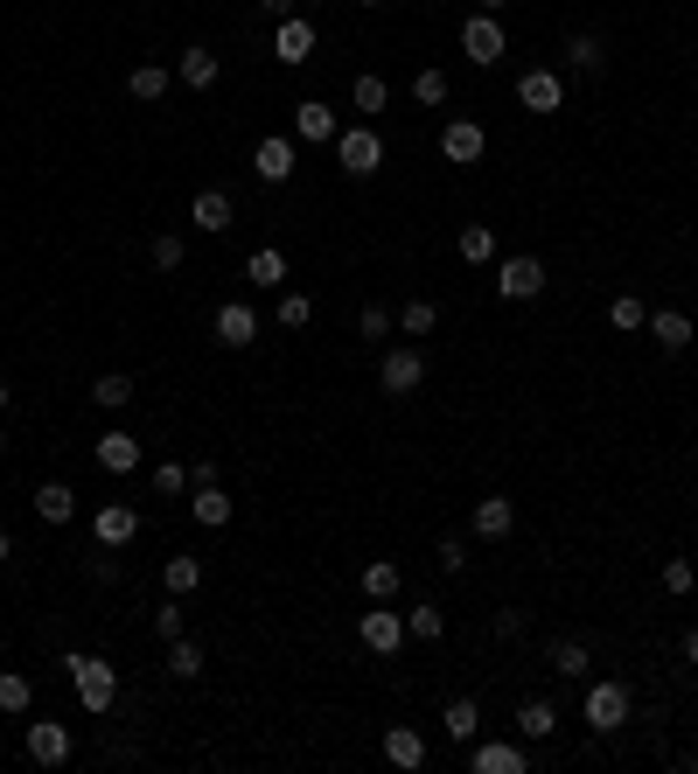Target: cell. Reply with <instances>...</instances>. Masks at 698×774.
<instances>
[{"label":"cell","instance_id":"6da1fadb","mask_svg":"<svg viewBox=\"0 0 698 774\" xmlns=\"http://www.w3.org/2000/svg\"><path fill=\"white\" fill-rule=\"evenodd\" d=\"M64 677L78 684L84 712H112V697H119V670H112L105 656H91V649H70L64 656Z\"/></svg>","mask_w":698,"mask_h":774},{"label":"cell","instance_id":"7a4b0ae2","mask_svg":"<svg viewBox=\"0 0 698 774\" xmlns=\"http://www.w3.org/2000/svg\"><path fill=\"white\" fill-rule=\"evenodd\" d=\"M580 719H587L594 732H621V726H629V684H621V677H600V684H587Z\"/></svg>","mask_w":698,"mask_h":774},{"label":"cell","instance_id":"3957f363","mask_svg":"<svg viewBox=\"0 0 698 774\" xmlns=\"http://www.w3.org/2000/svg\"><path fill=\"white\" fill-rule=\"evenodd\" d=\"M335 161H343V175H377V167H385V140L370 134V126H343V134H335Z\"/></svg>","mask_w":698,"mask_h":774},{"label":"cell","instance_id":"277c9868","mask_svg":"<svg viewBox=\"0 0 698 774\" xmlns=\"http://www.w3.org/2000/svg\"><path fill=\"white\" fill-rule=\"evenodd\" d=\"M377 384H385L391 391V398H412V391H420L426 384V356L420 349H385V363H377Z\"/></svg>","mask_w":698,"mask_h":774},{"label":"cell","instance_id":"5b68a950","mask_svg":"<svg viewBox=\"0 0 698 774\" xmlns=\"http://www.w3.org/2000/svg\"><path fill=\"white\" fill-rule=\"evenodd\" d=\"M461 56L476 70L503 63V22H496V14H468V22H461Z\"/></svg>","mask_w":698,"mask_h":774},{"label":"cell","instance_id":"8992f818","mask_svg":"<svg viewBox=\"0 0 698 774\" xmlns=\"http://www.w3.org/2000/svg\"><path fill=\"white\" fill-rule=\"evenodd\" d=\"M496 293L503 300H538L545 293V258H531V252L503 258V266H496Z\"/></svg>","mask_w":698,"mask_h":774},{"label":"cell","instance_id":"52a82bcc","mask_svg":"<svg viewBox=\"0 0 698 774\" xmlns=\"http://www.w3.org/2000/svg\"><path fill=\"white\" fill-rule=\"evenodd\" d=\"M91 531H99V544H105V552H126V544L140 538V509H134V502H99Z\"/></svg>","mask_w":698,"mask_h":774},{"label":"cell","instance_id":"ba28073f","mask_svg":"<svg viewBox=\"0 0 698 774\" xmlns=\"http://www.w3.org/2000/svg\"><path fill=\"white\" fill-rule=\"evenodd\" d=\"M440 154L455 161V167H476V161L489 154V134H482L476 119H447V126H440Z\"/></svg>","mask_w":698,"mask_h":774},{"label":"cell","instance_id":"9c48e42d","mask_svg":"<svg viewBox=\"0 0 698 774\" xmlns=\"http://www.w3.org/2000/svg\"><path fill=\"white\" fill-rule=\"evenodd\" d=\"M252 167H259V182H294V167H300V154H294V140L287 134H266V140H259L252 147Z\"/></svg>","mask_w":698,"mask_h":774},{"label":"cell","instance_id":"30bf717a","mask_svg":"<svg viewBox=\"0 0 698 774\" xmlns=\"http://www.w3.org/2000/svg\"><path fill=\"white\" fill-rule=\"evenodd\" d=\"M335 105H322V99H300L294 105V140H308V147H335Z\"/></svg>","mask_w":698,"mask_h":774},{"label":"cell","instance_id":"8fae6325","mask_svg":"<svg viewBox=\"0 0 698 774\" xmlns=\"http://www.w3.org/2000/svg\"><path fill=\"white\" fill-rule=\"evenodd\" d=\"M28 761L35 767H64L70 761V726L64 719H35L28 726Z\"/></svg>","mask_w":698,"mask_h":774},{"label":"cell","instance_id":"7c38bea8","mask_svg":"<svg viewBox=\"0 0 698 774\" xmlns=\"http://www.w3.org/2000/svg\"><path fill=\"white\" fill-rule=\"evenodd\" d=\"M517 105L524 112H559L565 105V78H559V70H524V78H517Z\"/></svg>","mask_w":698,"mask_h":774},{"label":"cell","instance_id":"4fadbf2b","mask_svg":"<svg viewBox=\"0 0 698 774\" xmlns=\"http://www.w3.org/2000/svg\"><path fill=\"white\" fill-rule=\"evenodd\" d=\"M468 767H476V774H524V767H531V753H524L517 740H476Z\"/></svg>","mask_w":698,"mask_h":774},{"label":"cell","instance_id":"5bb4252c","mask_svg":"<svg viewBox=\"0 0 698 774\" xmlns=\"http://www.w3.org/2000/svg\"><path fill=\"white\" fill-rule=\"evenodd\" d=\"M356 635H364V649H370V656H391V649L405 642V614H391L385 600H377V614L356 621Z\"/></svg>","mask_w":698,"mask_h":774},{"label":"cell","instance_id":"9a60e30c","mask_svg":"<svg viewBox=\"0 0 698 774\" xmlns=\"http://www.w3.org/2000/svg\"><path fill=\"white\" fill-rule=\"evenodd\" d=\"M273 56H279V63H294V70L314 56V22H308V14H287V22L273 28Z\"/></svg>","mask_w":698,"mask_h":774},{"label":"cell","instance_id":"2e32d148","mask_svg":"<svg viewBox=\"0 0 698 774\" xmlns=\"http://www.w3.org/2000/svg\"><path fill=\"white\" fill-rule=\"evenodd\" d=\"M91 454H99V467H105V475H134V467H140V440H134L126 426H112L105 440L91 447Z\"/></svg>","mask_w":698,"mask_h":774},{"label":"cell","instance_id":"e0dca14e","mask_svg":"<svg viewBox=\"0 0 698 774\" xmlns=\"http://www.w3.org/2000/svg\"><path fill=\"white\" fill-rule=\"evenodd\" d=\"M231 196H224V188H203V196L196 203H188V223H196V231L203 238H224V231H231Z\"/></svg>","mask_w":698,"mask_h":774},{"label":"cell","instance_id":"ac0fdd59","mask_svg":"<svg viewBox=\"0 0 698 774\" xmlns=\"http://www.w3.org/2000/svg\"><path fill=\"white\" fill-rule=\"evenodd\" d=\"M210 328H217V343H224V349H244V343H259V314H252V308H238V300H224Z\"/></svg>","mask_w":698,"mask_h":774},{"label":"cell","instance_id":"d6986e66","mask_svg":"<svg viewBox=\"0 0 698 774\" xmlns=\"http://www.w3.org/2000/svg\"><path fill=\"white\" fill-rule=\"evenodd\" d=\"M511 531H517V502L511 496H482L476 502V538L496 544V538H511Z\"/></svg>","mask_w":698,"mask_h":774},{"label":"cell","instance_id":"ffe728a7","mask_svg":"<svg viewBox=\"0 0 698 774\" xmlns=\"http://www.w3.org/2000/svg\"><path fill=\"white\" fill-rule=\"evenodd\" d=\"M440 726H447V740H455V747H476L482 740V705H476V697H455V705L440 712Z\"/></svg>","mask_w":698,"mask_h":774},{"label":"cell","instance_id":"44dd1931","mask_svg":"<svg viewBox=\"0 0 698 774\" xmlns=\"http://www.w3.org/2000/svg\"><path fill=\"white\" fill-rule=\"evenodd\" d=\"M385 761L391 767H426V740H420V732H412V726H385Z\"/></svg>","mask_w":698,"mask_h":774},{"label":"cell","instance_id":"7402d4cb","mask_svg":"<svg viewBox=\"0 0 698 774\" xmlns=\"http://www.w3.org/2000/svg\"><path fill=\"white\" fill-rule=\"evenodd\" d=\"M517 732H524V740H552V732H559V705H552V697H524V705H517Z\"/></svg>","mask_w":698,"mask_h":774},{"label":"cell","instance_id":"603a6c76","mask_svg":"<svg viewBox=\"0 0 698 774\" xmlns=\"http://www.w3.org/2000/svg\"><path fill=\"white\" fill-rule=\"evenodd\" d=\"M231 509H238V502L224 496L217 482H210V488H196V496H188V517H196L203 531H224V523H231Z\"/></svg>","mask_w":698,"mask_h":774},{"label":"cell","instance_id":"cb8c5ba5","mask_svg":"<svg viewBox=\"0 0 698 774\" xmlns=\"http://www.w3.org/2000/svg\"><path fill=\"white\" fill-rule=\"evenodd\" d=\"M244 279H252V287H287V252H273V244H259L252 258H244Z\"/></svg>","mask_w":698,"mask_h":774},{"label":"cell","instance_id":"d4e9b609","mask_svg":"<svg viewBox=\"0 0 698 774\" xmlns=\"http://www.w3.org/2000/svg\"><path fill=\"white\" fill-rule=\"evenodd\" d=\"M35 517H43V523H70V517H78L70 482H43V488H35Z\"/></svg>","mask_w":698,"mask_h":774},{"label":"cell","instance_id":"484cf974","mask_svg":"<svg viewBox=\"0 0 698 774\" xmlns=\"http://www.w3.org/2000/svg\"><path fill=\"white\" fill-rule=\"evenodd\" d=\"M91 405H105V412H126V405H134V377H126V370H105L99 384H91Z\"/></svg>","mask_w":698,"mask_h":774},{"label":"cell","instance_id":"4316f807","mask_svg":"<svg viewBox=\"0 0 698 774\" xmlns=\"http://www.w3.org/2000/svg\"><path fill=\"white\" fill-rule=\"evenodd\" d=\"M161 587H168V593H196V587H203V558L175 552V558L161 565Z\"/></svg>","mask_w":698,"mask_h":774},{"label":"cell","instance_id":"83f0119b","mask_svg":"<svg viewBox=\"0 0 698 774\" xmlns=\"http://www.w3.org/2000/svg\"><path fill=\"white\" fill-rule=\"evenodd\" d=\"M650 335H656V349H671V356H677V349H691V321H685V314H671V308H664V314H650Z\"/></svg>","mask_w":698,"mask_h":774},{"label":"cell","instance_id":"f1b7e54d","mask_svg":"<svg viewBox=\"0 0 698 774\" xmlns=\"http://www.w3.org/2000/svg\"><path fill=\"white\" fill-rule=\"evenodd\" d=\"M126 91H134L140 105H155V99H168V70L161 63H134L126 70Z\"/></svg>","mask_w":698,"mask_h":774},{"label":"cell","instance_id":"f546056e","mask_svg":"<svg viewBox=\"0 0 698 774\" xmlns=\"http://www.w3.org/2000/svg\"><path fill=\"white\" fill-rule=\"evenodd\" d=\"M496 258V231L489 223H461V266H489Z\"/></svg>","mask_w":698,"mask_h":774},{"label":"cell","instance_id":"4dcf8cb0","mask_svg":"<svg viewBox=\"0 0 698 774\" xmlns=\"http://www.w3.org/2000/svg\"><path fill=\"white\" fill-rule=\"evenodd\" d=\"M399 587H405V573H399L391 558H370V565H364V593H370V600H391Z\"/></svg>","mask_w":698,"mask_h":774},{"label":"cell","instance_id":"1f68e13d","mask_svg":"<svg viewBox=\"0 0 698 774\" xmlns=\"http://www.w3.org/2000/svg\"><path fill=\"white\" fill-rule=\"evenodd\" d=\"M182 84L188 91H210L217 84V56L210 49H182Z\"/></svg>","mask_w":698,"mask_h":774},{"label":"cell","instance_id":"d6a6232c","mask_svg":"<svg viewBox=\"0 0 698 774\" xmlns=\"http://www.w3.org/2000/svg\"><path fill=\"white\" fill-rule=\"evenodd\" d=\"M28 705H35V684H28L22 670H0V712L14 719V712H28Z\"/></svg>","mask_w":698,"mask_h":774},{"label":"cell","instance_id":"836d02e7","mask_svg":"<svg viewBox=\"0 0 698 774\" xmlns=\"http://www.w3.org/2000/svg\"><path fill=\"white\" fill-rule=\"evenodd\" d=\"M168 670H175L182 684H188V677H203V642H188V635H175V642H168Z\"/></svg>","mask_w":698,"mask_h":774},{"label":"cell","instance_id":"e575fe53","mask_svg":"<svg viewBox=\"0 0 698 774\" xmlns=\"http://www.w3.org/2000/svg\"><path fill=\"white\" fill-rule=\"evenodd\" d=\"M405 635H420V642H440V635H447V614L433 608V600H420V608L405 614Z\"/></svg>","mask_w":698,"mask_h":774},{"label":"cell","instance_id":"d590c367","mask_svg":"<svg viewBox=\"0 0 698 774\" xmlns=\"http://www.w3.org/2000/svg\"><path fill=\"white\" fill-rule=\"evenodd\" d=\"M279 328H308V321H314V300L308 293H294V287H279Z\"/></svg>","mask_w":698,"mask_h":774},{"label":"cell","instance_id":"8d00e7d4","mask_svg":"<svg viewBox=\"0 0 698 774\" xmlns=\"http://www.w3.org/2000/svg\"><path fill=\"white\" fill-rule=\"evenodd\" d=\"M608 321H615L621 335H636V328H650V308H643V300H636V293H621L615 308H608Z\"/></svg>","mask_w":698,"mask_h":774},{"label":"cell","instance_id":"74e56055","mask_svg":"<svg viewBox=\"0 0 698 774\" xmlns=\"http://www.w3.org/2000/svg\"><path fill=\"white\" fill-rule=\"evenodd\" d=\"M391 321H399V328H405V335H426V328H433V321H440V308H433V300H405V308H399V314H391Z\"/></svg>","mask_w":698,"mask_h":774},{"label":"cell","instance_id":"f35d334b","mask_svg":"<svg viewBox=\"0 0 698 774\" xmlns=\"http://www.w3.org/2000/svg\"><path fill=\"white\" fill-rule=\"evenodd\" d=\"M587 663H594L587 642H559V649H552V670H559V677H587Z\"/></svg>","mask_w":698,"mask_h":774},{"label":"cell","instance_id":"ab89813d","mask_svg":"<svg viewBox=\"0 0 698 774\" xmlns=\"http://www.w3.org/2000/svg\"><path fill=\"white\" fill-rule=\"evenodd\" d=\"M385 99H391L385 78H356V84H350V105H356V112H385Z\"/></svg>","mask_w":698,"mask_h":774},{"label":"cell","instance_id":"60d3db41","mask_svg":"<svg viewBox=\"0 0 698 774\" xmlns=\"http://www.w3.org/2000/svg\"><path fill=\"white\" fill-rule=\"evenodd\" d=\"M412 99H420V105H447V70H420V78H412Z\"/></svg>","mask_w":698,"mask_h":774},{"label":"cell","instance_id":"b9f144b4","mask_svg":"<svg viewBox=\"0 0 698 774\" xmlns=\"http://www.w3.org/2000/svg\"><path fill=\"white\" fill-rule=\"evenodd\" d=\"M698 587V565L691 558H664V593H691Z\"/></svg>","mask_w":698,"mask_h":774},{"label":"cell","instance_id":"7bdbcfd3","mask_svg":"<svg viewBox=\"0 0 698 774\" xmlns=\"http://www.w3.org/2000/svg\"><path fill=\"white\" fill-rule=\"evenodd\" d=\"M565 56H573V70H600V35H573Z\"/></svg>","mask_w":698,"mask_h":774},{"label":"cell","instance_id":"ee69618b","mask_svg":"<svg viewBox=\"0 0 698 774\" xmlns=\"http://www.w3.org/2000/svg\"><path fill=\"white\" fill-rule=\"evenodd\" d=\"M182 488H188V467L182 461H161L155 467V496H182Z\"/></svg>","mask_w":698,"mask_h":774},{"label":"cell","instance_id":"f6af8a7d","mask_svg":"<svg viewBox=\"0 0 698 774\" xmlns=\"http://www.w3.org/2000/svg\"><path fill=\"white\" fill-rule=\"evenodd\" d=\"M391 328H399L391 308H364V314H356V335H370V343H377V335H391Z\"/></svg>","mask_w":698,"mask_h":774},{"label":"cell","instance_id":"bcb514c9","mask_svg":"<svg viewBox=\"0 0 698 774\" xmlns=\"http://www.w3.org/2000/svg\"><path fill=\"white\" fill-rule=\"evenodd\" d=\"M147 258H155L161 273H175V266H182V238H175V231H161V238H155V252H147Z\"/></svg>","mask_w":698,"mask_h":774},{"label":"cell","instance_id":"7dc6e473","mask_svg":"<svg viewBox=\"0 0 698 774\" xmlns=\"http://www.w3.org/2000/svg\"><path fill=\"white\" fill-rule=\"evenodd\" d=\"M155 635H161V642H175V635H182V593L168 600V608H155Z\"/></svg>","mask_w":698,"mask_h":774},{"label":"cell","instance_id":"c3c4849f","mask_svg":"<svg viewBox=\"0 0 698 774\" xmlns=\"http://www.w3.org/2000/svg\"><path fill=\"white\" fill-rule=\"evenodd\" d=\"M440 573H447V579H461V573H468V552H461V538H440Z\"/></svg>","mask_w":698,"mask_h":774},{"label":"cell","instance_id":"681fc988","mask_svg":"<svg viewBox=\"0 0 698 774\" xmlns=\"http://www.w3.org/2000/svg\"><path fill=\"white\" fill-rule=\"evenodd\" d=\"M259 8H266V14H273V22H287V14L300 8V0H259Z\"/></svg>","mask_w":698,"mask_h":774},{"label":"cell","instance_id":"f907efd6","mask_svg":"<svg viewBox=\"0 0 698 774\" xmlns=\"http://www.w3.org/2000/svg\"><path fill=\"white\" fill-rule=\"evenodd\" d=\"M685 663L698 670V621H691V628H685Z\"/></svg>","mask_w":698,"mask_h":774},{"label":"cell","instance_id":"816d5d0a","mask_svg":"<svg viewBox=\"0 0 698 774\" xmlns=\"http://www.w3.org/2000/svg\"><path fill=\"white\" fill-rule=\"evenodd\" d=\"M14 558V538H8V523H0V565H8Z\"/></svg>","mask_w":698,"mask_h":774},{"label":"cell","instance_id":"f5cc1de1","mask_svg":"<svg viewBox=\"0 0 698 774\" xmlns=\"http://www.w3.org/2000/svg\"><path fill=\"white\" fill-rule=\"evenodd\" d=\"M8 412H14V384H0V419H8Z\"/></svg>","mask_w":698,"mask_h":774},{"label":"cell","instance_id":"db71d44e","mask_svg":"<svg viewBox=\"0 0 698 774\" xmlns=\"http://www.w3.org/2000/svg\"><path fill=\"white\" fill-rule=\"evenodd\" d=\"M476 8H482V14H503V8H511V0H476Z\"/></svg>","mask_w":698,"mask_h":774},{"label":"cell","instance_id":"11a10c76","mask_svg":"<svg viewBox=\"0 0 698 774\" xmlns=\"http://www.w3.org/2000/svg\"><path fill=\"white\" fill-rule=\"evenodd\" d=\"M356 8H377V0H356Z\"/></svg>","mask_w":698,"mask_h":774},{"label":"cell","instance_id":"9f6ffc18","mask_svg":"<svg viewBox=\"0 0 698 774\" xmlns=\"http://www.w3.org/2000/svg\"><path fill=\"white\" fill-rule=\"evenodd\" d=\"M0 447H8V426H0Z\"/></svg>","mask_w":698,"mask_h":774}]
</instances>
